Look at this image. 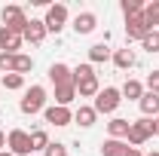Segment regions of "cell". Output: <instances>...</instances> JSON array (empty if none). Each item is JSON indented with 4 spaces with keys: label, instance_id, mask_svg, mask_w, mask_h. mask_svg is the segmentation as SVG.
<instances>
[{
    "label": "cell",
    "instance_id": "1",
    "mask_svg": "<svg viewBox=\"0 0 159 156\" xmlns=\"http://www.w3.org/2000/svg\"><path fill=\"white\" fill-rule=\"evenodd\" d=\"M153 135H156V119L141 117V119L132 122V129H129V138H125V141H129L132 147H141L147 138H153Z\"/></svg>",
    "mask_w": 159,
    "mask_h": 156
},
{
    "label": "cell",
    "instance_id": "2",
    "mask_svg": "<svg viewBox=\"0 0 159 156\" xmlns=\"http://www.w3.org/2000/svg\"><path fill=\"white\" fill-rule=\"evenodd\" d=\"M119 104H122V92L113 89V86H107V89H101L98 95H95V113H113Z\"/></svg>",
    "mask_w": 159,
    "mask_h": 156
},
{
    "label": "cell",
    "instance_id": "3",
    "mask_svg": "<svg viewBox=\"0 0 159 156\" xmlns=\"http://www.w3.org/2000/svg\"><path fill=\"white\" fill-rule=\"evenodd\" d=\"M21 113H40V110H46V89L43 86H31L28 92H25V98H21Z\"/></svg>",
    "mask_w": 159,
    "mask_h": 156
},
{
    "label": "cell",
    "instance_id": "4",
    "mask_svg": "<svg viewBox=\"0 0 159 156\" xmlns=\"http://www.w3.org/2000/svg\"><path fill=\"white\" fill-rule=\"evenodd\" d=\"M0 19H3V28H9V31H16V34H25V28H28V21H31L25 16L21 6H3Z\"/></svg>",
    "mask_w": 159,
    "mask_h": 156
},
{
    "label": "cell",
    "instance_id": "5",
    "mask_svg": "<svg viewBox=\"0 0 159 156\" xmlns=\"http://www.w3.org/2000/svg\"><path fill=\"white\" fill-rule=\"evenodd\" d=\"M43 25H46V31H49V34H58L61 28L67 25V6H64V3H52V6L46 9Z\"/></svg>",
    "mask_w": 159,
    "mask_h": 156
},
{
    "label": "cell",
    "instance_id": "6",
    "mask_svg": "<svg viewBox=\"0 0 159 156\" xmlns=\"http://www.w3.org/2000/svg\"><path fill=\"white\" fill-rule=\"evenodd\" d=\"M6 147H9V153H12V156H28V153H34V150H31V135H28V132H21V129H12V132L6 135Z\"/></svg>",
    "mask_w": 159,
    "mask_h": 156
},
{
    "label": "cell",
    "instance_id": "7",
    "mask_svg": "<svg viewBox=\"0 0 159 156\" xmlns=\"http://www.w3.org/2000/svg\"><path fill=\"white\" fill-rule=\"evenodd\" d=\"M21 43H25L21 34H16V31H9V28L0 25V52H6V55H19Z\"/></svg>",
    "mask_w": 159,
    "mask_h": 156
},
{
    "label": "cell",
    "instance_id": "8",
    "mask_svg": "<svg viewBox=\"0 0 159 156\" xmlns=\"http://www.w3.org/2000/svg\"><path fill=\"white\" fill-rule=\"evenodd\" d=\"M150 31H153V28L147 25L144 12H141V16H132V19H125V37H129V40H144Z\"/></svg>",
    "mask_w": 159,
    "mask_h": 156
},
{
    "label": "cell",
    "instance_id": "9",
    "mask_svg": "<svg viewBox=\"0 0 159 156\" xmlns=\"http://www.w3.org/2000/svg\"><path fill=\"white\" fill-rule=\"evenodd\" d=\"M43 119H46L49 126H70V122H74V113H70V107H58V104H52V107L43 110Z\"/></svg>",
    "mask_w": 159,
    "mask_h": 156
},
{
    "label": "cell",
    "instance_id": "10",
    "mask_svg": "<svg viewBox=\"0 0 159 156\" xmlns=\"http://www.w3.org/2000/svg\"><path fill=\"white\" fill-rule=\"evenodd\" d=\"M49 83L58 89V86H67V83H74V71L67 67V64H61V61H55L52 67H49Z\"/></svg>",
    "mask_w": 159,
    "mask_h": 156
},
{
    "label": "cell",
    "instance_id": "11",
    "mask_svg": "<svg viewBox=\"0 0 159 156\" xmlns=\"http://www.w3.org/2000/svg\"><path fill=\"white\" fill-rule=\"evenodd\" d=\"M74 86H77V95H80V98H95V95L101 92L98 77H95V74H92V77H83V80H77Z\"/></svg>",
    "mask_w": 159,
    "mask_h": 156
},
{
    "label": "cell",
    "instance_id": "12",
    "mask_svg": "<svg viewBox=\"0 0 159 156\" xmlns=\"http://www.w3.org/2000/svg\"><path fill=\"white\" fill-rule=\"evenodd\" d=\"M98 28V16L95 12H80L77 19H74V31L77 34H92Z\"/></svg>",
    "mask_w": 159,
    "mask_h": 156
},
{
    "label": "cell",
    "instance_id": "13",
    "mask_svg": "<svg viewBox=\"0 0 159 156\" xmlns=\"http://www.w3.org/2000/svg\"><path fill=\"white\" fill-rule=\"evenodd\" d=\"M46 34H49V31H46V25H43V21H37V19H31L21 37L28 40V43H43V40H46Z\"/></svg>",
    "mask_w": 159,
    "mask_h": 156
},
{
    "label": "cell",
    "instance_id": "14",
    "mask_svg": "<svg viewBox=\"0 0 159 156\" xmlns=\"http://www.w3.org/2000/svg\"><path fill=\"white\" fill-rule=\"evenodd\" d=\"M138 107H141V113H144V117L156 119V117H159V95L144 92V95H141V101H138Z\"/></svg>",
    "mask_w": 159,
    "mask_h": 156
},
{
    "label": "cell",
    "instance_id": "15",
    "mask_svg": "<svg viewBox=\"0 0 159 156\" xmlns=\"http://www.w3.org/2000/svg\"><path fill=\"white\" fill-rule=\"evenodd\" d=\"M129 129H132V122L122 119V117H113L110 122H107V132H110V138H116V141L129 138Z\"/></svg>",
    "mask_w": 159,
    "mask_h": 156
},
{
    "label": "cell",
    "instance_id": "16",
    "mask_svg": "<svg viewBox=\"0 0 159 156\" xmlns=\"http://www.w3.org/2000/svg\"><path fill=\"white\" fill-rule=\"evenodd\" d=\"M31 67H34V58H31V55H25V52L12 55V61H9V74H21V77H25Z\"/></svg>",
    "mask_w": 159,
    "mask_h": 156
},
{
    "label": "cell",
    "instance_id": "17",
    "mask_svg": "<svg viewBox=\"0 0 159 156\" xmlns=\"http://www.w3.org/2000/svg\"><path fill=\"white\" fill-rule=\"evenodd\" d=\"M125 150H129V144L125 141H116V138H107L101 144V156H125Z\"/></svg>",
    "mask_w": 159,
    "mask_h": 156
},
{
    "label": "cell",
    "instance_id": "18",
    "mask_svg": "<svg viewBox=\"0 0 159 156\" xmlns=\"http://www.w3.org/2000/svg\"><path fill=\"white\" fill-rule=\"evenodd\" d=\"M113 64H116L119 71H129V67H135V52L125 46V49H116L113 52Z\"/></svg>",
    "mask_w": 159,
    "mask_h": 156
},
{
    "label": "cell",
    "instance_id": "19",
    "mask_svg": "<svg viewBox=\"0 0 159 156\" xmlns=\"http://www.w3.org/2000/svg\"><path fill=\"white\" fill-rule=\"evenodd\" d=\"M119 92H122V98H129V101H141V95H144V83H141V80H125V86H122Z\"/></svg>",
    "mask_w": 159,
    "mask_h": 156
},
{
    "label": "cell",
    "instance_id": "20",
    "mask_svg": "<svg viewBox=\"0 0 159 156\" xmlns=\"http://www.w3.org/2000/svg\"><path fill=\"white\" fill-rule=\"evenodd\" d=\"M74 98H77V86H74V83H67V86H58V89H55V104H58V107H67Z\"/></svg>",
    "mask_w": 159,
    "mask_h": 156
},
{
    "label": "cell",
    "instance_id": "21",
    "mask_svg": "<svg viewBox=\"0 0 159 156\" xmlns=\"http://www.w3.org/2000/svg\"><path fill=\"white\" fill-rule=\"evenodd\" d=\"M107 58H113V52H110L107 43H95V46L89 49V61H92V64H101V61H107Z\"/></svg>",
    "mask_w": 159,
    "mask_h": 156
},
{
    "label": "cell",
    "instance_id": "22",
    "mask_svg": "<svg viewBox=\"0 0 159 156\" xmlns=\"http://www.w3.org/2000/svg\"><path fill=\"white\" fill-rule=\"evenodd\" d=\"M95 119H98V113H95V107H77V113H74V122H80L83 129L95 126Z\"/></svg>",
    "mask_w": 159,
    "mask_h": 156
},
{
    "label": "cell",
    "instance_id": "23",
    "mask_svg": "<svg viewBox=\"0 0 159 156\" xmlns=\"http://www.w3.org/2000/svg\"><path fill=\"white\" fill-rule=\"evenodd\" d=\"M21 86H25V77L21 74H3V80H0V89H9V92H16Z\"/></svg>",
    "mask_w": 159,
    "mask_h": 156
},
{
    "label": "cell",
    "instance_id": "24",
    "mask_svg": "<svg viewBox=\"0 0 159 156\" xmlns=\"http://www.w3.org/2000/svg\"><path fill=\"white\" fill-rule=\"evenodd\" d=\"M52 141H49V135L43 132V129H34L31 132V150H46Z\"/></svg>",
    "mask_w": 159,
    "mask_h": 156
},
{
    "label": "cell",
    "instance_id": "25",
    "mask_svg": "<svg viewBox=\"0 0 159 156\" xmlns=\"http://www.w3.org/2000/svg\"><path fill=\"white\" fill-rule=\"evenodd\" d=\"M144 19H147V25H150L153 31L159 28V0H153V3L144 6Z\"/></svg>",
    "mask_w": 159,
    "mask_h": 156
},
{
    "label": "cell",
    "instance_id": "26",
    "mask_svg": "<svg viewBox=\"0 0 159 156\" xmlns=\"http://www.w3.org/2000/svg\"><path fill=\"white\" fill-rule=\"evenodd\" d=\"M119 9H122L125 19H132V16H141V12H144V3H141V0H122Z\"/></svg>",
    "mask_w": 159,
    "mask_h": 156
},
{
    "label": "cell",
    "instance_id": "27",
    "mask_svg": "<svg viewBox=\"0 0 159 156\" xmlns=\"http://www.w3.org/2000/svg\"><path fill=\"white\" fill-rule=\"evenodd\" d=\"M141 46H144V49H147L150 55H153V52H159V31H150L147 37L141 40Z\"/></svg>",
    "mask_w": 159,
    "mask_h": 156
},
{
    "label": "cell",
    "instance_id": "28",
    "mask_svg": "<svg viewBox=\"0 0 159 156\" xmlns=\"http://www.w3.org/2000/svg\"><path fill=\"white\" fill-rule=\"evenodd\" d=\"M147 92L159 95V71H150V74H147Z\"/></svg>",
    "mask_w": 159,
    "mask_h": 156
},
{
    "label": "cell",
    "instance_id": "29",
    "mask_svg": "<svg viewBox=\"0 0 159 156\" xmlns=\"http://www.w3.org/2000/svg\"><path fill=\"white\" fill-rule=\"evenodd\" d=\"M92 74H95V67H92V64H80V67H74V83L83 80V77H92Z\"/></svg>",
    "mask_w": 159,
    "mask_h": 156
},
{
    "label": "cell",
    "instance_id": "30",
    "mask_svg": "<svg viewBox=\"0 0 159 156\" xmlns=\"http://www.w3.org/2000/svg\"><path fill=\"white\" fill-rule=\"evenodd\" d=\"M43 153H46V156H67V147H64V144H58V141H55V144H49V147H46Z\"/></svg>",
    "mask_w": 159,
    "mask_h": 156
},
{
    "label": "cell",
    "instance_id": "31",
    "mask_svg": "<svg viewBox=\"0 0 159 156\" xmlns=\"http://www.w3.org/2000/svg\"><path fill=\"white\" fill-rule=\"evenodd\" d=\"M9 61H12V55L0 52V71H6V74H9Z\"/></svg>",
    "mask_w": 159,
    "mask_h": 156
},
{
    "label": "cell",
    "instance_id": "32",
    "mask_svg": "<svg viewBox=\"0 0 159 156\" xmlns=\"http://www.w3.org/2000/svg\"><path fill=\"white\" fill-rule=\"evenodd\" d=\"M125 156H144V153H141L138 147H129V150H125Z\"/></svg>",
    "mask_w": 159,
    "mask_h": 156
},
{
    "label": "cell",
    "instance_id": "33",
    "mask_svg": "<svg viewBox=\"0 0 159 156\" xmlns=\"http://www.w3.org/2000/svg\"><path fill=\"white\" fill-rule=\"evenodd\" d=\"M3 147H6V132L0 129V153H3Z\"/></svg>",
    "mask_w": 159,
    "mask_h": 156
},
{
    "label": "cell",
    "instance_id": "34",
    "mask_svg": "<svg viewBox=\"0 0 159 156\" xmlns=\"http://www.w3.org/2000/svg\"><path fill=\"white\" fill-rule=\"evenodd\" d=\"M0 156H12V153H9V150H3V153H0Z\"/></svg>",
    "mask_w": 159,
    "mask_h": 156
},
{
    "label": "cell",
    "instance_id": "35",
    "mask_svg": "<svg viewBox=\"0 0 159 156\" xmlns=\"http://www.w3.org/2000/svg\"><path fill=\"white\" fill-rule=\"evenodd\" d=\"M156 135H159V117H156Z\"/></svg>",
    "mask_w": 159,
    "mask_h": 156
},
{
    "label": "cell",
    "instance_id": "36",
    "mask_svg": "<svg viewBox=\"0 0 159 156\" xmlns=\"http://www.w3.org/2000/svg\"><path fill=\"white\" fill-rule=\"evenodd\" d=\"M147 156H159V153H156V150H153V153H147Z\"/></svg>",
    "mask_w": 159,
    "mask_h": 156
},
{
    "label": "cell",
    "instance_id": "37",
    "mask_svg": "<svg viewBox=\"0 0 159 156\" xmlns=\"http://www.w3.org/2000/svg\"><path fill=\"white\" fill-rule=\"evenodd\" d=\"M0 92H3V89H0Z\"/></svg>",
    "mask_w": 159,
    "mask_h": 156
}]
</instances>
